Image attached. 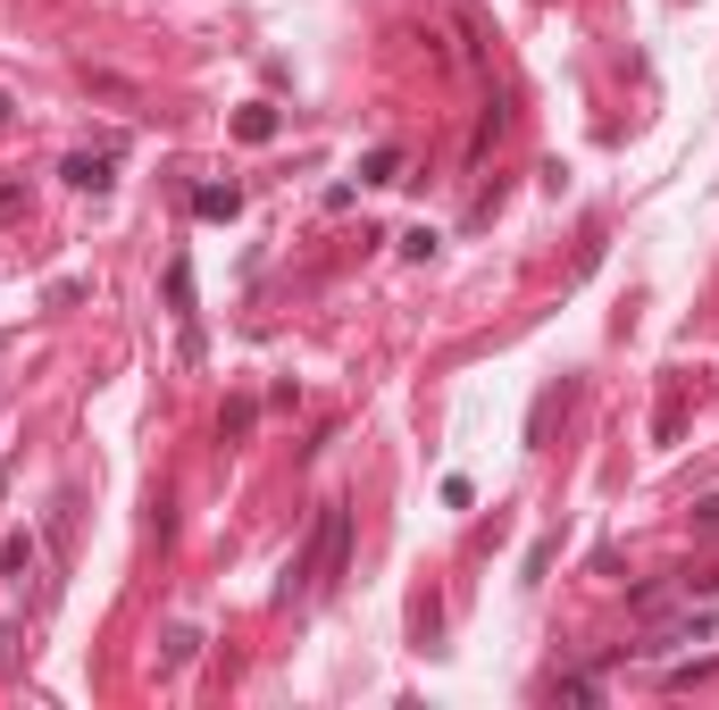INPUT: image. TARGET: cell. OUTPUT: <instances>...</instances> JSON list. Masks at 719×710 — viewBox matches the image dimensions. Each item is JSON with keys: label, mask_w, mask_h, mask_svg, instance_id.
<instances>
[{"label": "cell", "mask_w": 719, "mask_h": 710, "mask_svg": "<svg viewBox=\"0 0 719 710\" xmlns=\"http://www.w3.org/2000/svg\"><path fill=\"white\" fill-rule=\"evenodd\" d=\"M343 561H352V502H319V519H310V543L284 561V585H277V602H319L326 585L343 577Z\"/></svg>", "instance_id": "cell-1"}, {"label": "cell", "mask_w": 719, "mask_h": 710, "mask_svg": "<svg viewBox=\"0 0 719 710\" xmlns=\"http://www.w3.org/2000/svg\"><path fill=\"white\" fill-rule=\"evenodd\" d=\"M168 319H176V335H185V359H201V301H192V260L185 251L168 260Z\"/></svg>", "instance_id": "cell-2"}, {"label": "cell", "mask_w": 719, "mask_h": 710, "mask_svg": "<svg viewBox=\"0 0 719 710\" xmlns=\"http://www.w3.org/2000/svg\"><path fill=\"white\" fill-rule=\"evenodd\" d=\"M34 577H42V535H34V526H18V535H0V585H18V594H25ZM34 602H51V594L34 585Z\"/></svg>", "instance_id": "cell-3"}, {"label": "cell", "mask_w": 719, "mask_h": 710, "mask_svg": "<svg viewBox=\"0 0 719 710\" xmlns=\"http://www.w3.org/2000/svg\"><path fill=\"white\" fill-rule=\"evenodd\" d=\"M59 185H76V192H110V185H117V143H101V150H67Z\"/></svg>", "instance_id": "cell-4"}, {"label": "cell", "mask_w": 719, "mask_h": 710, "mask_svg": "<svg viewBox=\"0 0 719 710\" xmlns=\"http://www.w3.org/2000/svg\"><path fill=\"white\" fill-rule=\"evenodd\" d=\"M702 636H719V618H711V610H686V618H669V627H653V644H636V652L669 660L678 644H702Z\"/></svg>", "instance_id": "cell-5"}, {"label": "cell", "mask_w": 719, "mask_h": 710, "mask_svg": "<svg viewBox=\"0 0 719 710\" xmlns=\"http://www.w3.org/2000/svg\"><path fill=\"white\" fill-rule=\"evenodd\" d=\"M243 209V185H201L192 192V218H235Z\"/></svg>", "instance_id": "cell-6"}, {"label": "cell", "mask_w": 719, "mask_h": 710, "mask_svg": "<svg viewBox=\"0 0 719 710\" xmlns=\"http://www.w3.org/2000/svg\"><path fill=\"white\" fill-rule=\"evenodd\" d=\"M359 185H402V150H394V143H377L368 159H359Z\"/></svg>", "instance_id": "cell-7"}, {"label": "cell", "mask_w": 719, "mask_h": 710, "mask_svg": "<svg viewBox=\"0 0 719 710\" xmlns=\"http://www.w3.org/2000/svg\"><path fill=\"white\" fill-rule=\"evenodd\" d=\"M235 134H243V143H277V109H260V101H251V109L235 117Z\"/></svg>", "instance_id": "cell-8"}, {"label": "cell", "mask_w": 719, "mask_h": 710, "mask_svg": "<svg viewBox=\"0 0 719 710\" xmlns=\"http://www.w3.org/2000/svg\"><path fill=\"white\" fill-rule=\"evenodd\" d=\"M552 702H603V677H552Z\"/></svg>", "instance_id": "cell-9"}, {"label": "cell", "mask_w": 719, "mask_h": 710, "mask_svg": "<svg viewBox=\"0 0 719 710\" xmlns=\"http://www.w3.org/2000/svg\"><path fill=\"white\" fill-rule=\"evenodd\" d=\"M192 652H201V636H192V627H168V652H159V660H168V669H185Z\"/></svg>", "instance_id": "cell-10"}, {"label": "cell", "mask_w": 719, "mask_h": 710, "mask_svg": "<svg viewBox=\"0 0 719 710\" xmlns=\"http://www.w3.org/2000/svg\"><path fill=\"white\" fill-rule=\"evenodd\" d=\"M436 243H444L436 226H410V234H402V251H410V260H436Z\"/></svg>", "instance_id": "cell-11"}, {"label": "cell", "mask_w": 719, "mask_h": 710, "mask_svg": "<svg viewBox=\"0 0 719 710\" xmlns=\"http://www.w3.org/2000/svg\"><path fill=\"white\" fill-rule=\"evenodd\" d=\"M251 418H260V401H235V410L218 418V435H251Z\"/></svg>", "instance_id": "cell-12"}, {"label": "cell", "mask_w": 719, "mask_h": 710, "mask_svg": "<svg viewBox=\"0 0 719 710\" xmlns=\"http://www.w3.org/2000/svg\"><path fill=\"white\" fill-rule=\"evenodd\" d=\"M0 126H9V93H0Z\"/></svg>", "instance_id": "cell-13"}]
</instances>
